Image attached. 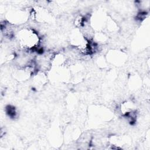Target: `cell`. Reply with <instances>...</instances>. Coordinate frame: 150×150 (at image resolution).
<instances>
[{
  "label": "cell",
  "instance_id": "6da1fadb",
  "mask_svg": "<svg viewBox=\"0 0 150 150\" xmlns=\"http://www.w3.org/2000/svg\"><path fill=\"white\" fill-rule=\"evenodd\" d=\"M17 39L19 46L25 50L38 49L40 39L36 31L31 28H23L17 33Z\"/></svg>",
  "mask_w": 150,
  "mask_h": 150
}]
</instances>
